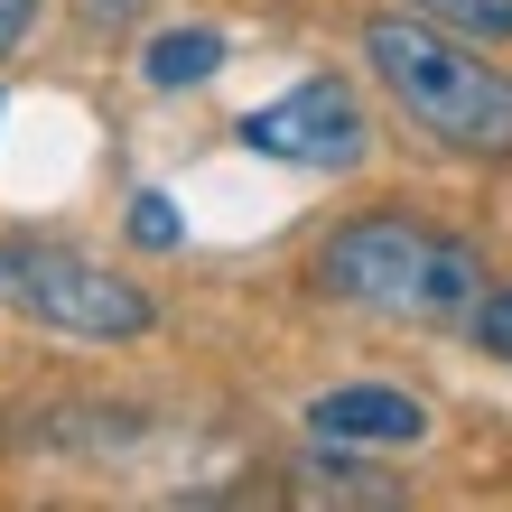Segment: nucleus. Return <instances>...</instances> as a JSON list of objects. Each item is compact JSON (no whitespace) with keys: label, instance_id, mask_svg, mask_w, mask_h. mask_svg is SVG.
I'll return each mask as SVG.
<instances>
[{"label":"nucleus","instance_id":"1","mask_svg":"<svg viewBox=\"0 0 512 512\" xmlns=\"http://www.w3.org/2000/svg\"><path fill=\"white\" fill-rule=\"evenodd\" d=\"M364 66L382 75V94L438 149H457V159H512V75H494L457 28H438L419 10L373 19L364 28Z\"/></svg>","mask_w":512,"mask_h":512},{"label":"nucleus","instance_id":"2","mask_svg":"<svg viewBox=\"0 0 512 512\" xmlns=\"http://www.w3.org/2000/svg\"><path fill=\"white\" fill-rule=\"evenodd\" d=\"M317 289L373 317H419V326H457L485 298V261L457 233L419 224V215H354L336 243L317 252Z\"/></svg>","mask_w":512,"mask_h":512},{"label":"nucleus","instance_id":"3","mask_svg":"<svg viewBox=\"0 0 512 512\" xmlns=\"http://www.w3.org/2000/svg\"><path fill=\"white\" fill-rule=\"evenodd\" d=\"M0 289H10L38 326H56V336H94V345L149 336V317H159L122 270L84 261V252H56V243H19L10 261H0Z\"/></svg>","mask_w":512,"mask_h":512},{"label":"nucleus","instance_id":"4","mask_svg":"<svg viewBox=\"0 0 512 512\" xmlns=\"http://www.w3.org/2000/svg\"><path fill=\"white\" fill-rule=\"evenodd\" d=\"M243 140L261 149V159H289V168H354V159L373 149V131H364V103H354L336 75H308L298 94L261 103L252 122H243Z\"/></svg>","mask_w":512,"mask_h":512},{"label":"nucleus","instance_id":"5","mask_svg":"<svg viewBox=\"0 0 512 512\" xmlns=\"http://www.w3.org/2000/svg\"><path fill=\"white\" fill-rule=\"evenodd\" d=\"M308 438H326V447H419L429 438V410L391 382H345V391H317L308 401Z\"/></svg>","mask_w":512,"mask_h":512},{"label":"nucleus","instance_id":"6","mask_svg":"<svg viewBox=\"0 0 512 512\" xmlns=\"http://www.w3.org/2000/svg\"><path fill=\"white\" fill-rule=\"evenodd\" d=\"M215 66H224L215 28H168V38H149V56H140V75L159 84V94H187V84H205Z\"/></svg>","mask_w":512,"mask_h":512},{"label":"nucleus","instance_id":"7","mask_svg":"<svg viewBox=\"0 0 512 512\" xmlns=\"http://www.w3.org/2000/svg\"><path fill=\"white\" fill-rule=\"evenodd\" d=\"M410 10L457 28V38H512V0H410Z\"/></svg>","mask_w":512,"mask_h":512},{"label":"nucleus","instance_id":"8","mask_svg":"<svg viewBox=\"0 0 512 512\" xmlns=\"http://www.w3.org/2000/svg\"><path fill=\"white\" fill-rule=\"evenodd\" d=\"M475 345H485L494 354V364H512V289H485V298H475Z\"/></svg>","mask_w":512,"mask_h":512},{"label":"nucleus","instance_id":"9","mask_svg":"<svg viewBox=\"0 0 512 512\" xmlns=\"http://www.w3.org/2000/svg\"><path fill=\"white\" fill-rule=\"evenodd\" d=\"M131 243H149V252L177 243V205L168 196H131Z\"/></svg>","mask_w":512,"mask_h":512},{"label":"nucleus","instance_id":"10","mask_svg":"<svg viewBox=\"0 0 512 512\" xmlns=\"http://www.w3.org/2000/svg\"><path fill=\"white\" fill-rule=\"evenodd\" d=\"M28 28H38V0H0V56H10Z\"/></svg>","mask_w":512,"mask_h":512}]
</instances>
